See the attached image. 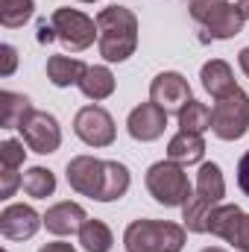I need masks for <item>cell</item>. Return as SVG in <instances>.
Returning a JSON list of instances; mask_svg holds the SVG:
<instances>
[{"label":"cell","instance_id":"ba28073f","mask_svg":"<svg viewBox=\"0 0 249 252\" xmlns=\"http://www.w3.org/2000/svg\"><path fill=\"white\" fill-rule=\"evenodd\" d=\"M187 100H193L190 97V85H187L185 76L176 73V70H164V73H158L150 82V103H156L167 115H179L185 109Z\"/></svg>","mask_w":249,"mask_h":252},{"label":"cell","instance_id":"52a82bcc","mask_svg":"<svg viewBox=\"0 0 249 252\" xmlns=\"http://www.w3.org/2000/svg\"><path fill=\"white\" fill-rule=\"evenodd\" d=\"M73 132L88 147H112L115 144V118L103 106H82L73 118Z\"/></svg>","mask_w":249,"mask_h":252},{"label":"cell","instance_id":"f1b7e54d","mask_svg":"<svg viewBox=\"0 0 249 252\" xmlns=\"http://www.w3.org/2000/svg\"><path fill=\"white\" fill-rule=\"evenodd\" d=\"M220 3H226V0H190V18L199 24V21H202L214 6H220Z\"/></svg>","mask_w":249,"mask_h":252},{"label":"cell","instance_id":"83f0119b","mask_svg":"<svg viewBox=\"0 0 249 252\" xmlns=\"http://www.w3.org/2000/svg\"><path fill=\"white\" fill-rule=\"evenodd\" d=\"M229 244L238 252H249V214L241 217V223H238V229H235V235H232Z\"/></svg>","mask_w":249,"mask_h":252},{"label":"cell","instance_id":"5b68a950","mask_svg":"<svg viewBox=\"0 0 249 252\" xmlns=\"http://www.w3.org/2000/svg\"><path fill=\"white\" fill-rule=\"evenodd\" d=\"M211 129L220 141H238L249 129V94L235 88L232 94L220 97L211 109Z\"/></svg>","mask_w":249,"mask_h":252},{"label":"cell","instance_id":"4dcf8cb0","mask_svg":"<svg viewBox=\"0 0 249 252\" xmlns=\"http://www.w3.org/2000/svg\"><path fill=\"white\" fill-rule=\"evenodd\" d=\"M238 185L249 196V150L241 156V161H238Z\"/></svg>","mask_w":249,"mask_h":252},{"label":"cell","instance_id":"d6986e66","mask_svg":"<svg viewBox=\"0 0 249 252\" xmlns=\"http://www.w3.org/2000/svg\"><path fill=\"white\" fill-rule=\"evenodd\" d=\"M79 91L88 97V100H106L115 94V73L106 67V64H91L85 70V76L79 79Z\"/></svg>","mask_w":249,"mask_h":252},{"label":"cell","instance_id":"d4e9b609","mask_svg":"<svg viewBox=\"0 0 249 252\" xmlns=\"http://www.w3.org/2000/svg\"><path fill=\"white\" fill-rule=\"evenodd\" d=\"M35 12V3L32 0H0V24L15 30V27H24Z\"/></svg>","mask_w":249,"mask_h":252},{"label":"cell","instance_id":"8992f818","mask_svg":"<svg viewBox=\"0 0 249 252\" xmlns=\"http://www.w3.org/2000/svg\"><path fill=\"white\" fill-rule=\"evenodd\" d=\"M53 30H56V38L62 41L67 50L79 53V50H88L94 44V38H100V30H97V18H88L85 12L79 9H67L59 6L50 18Z\"/></svg>","mask_w":249,"mask_h":252},{"label":"cell","instance_id":"5bb4252c","mask_svg":"<svg viewBox=\"0 0 249 252\" xmlns=\"http://www.w3.org/2000/svg\"><path fill=\"white\" fill-rule=\"evenodd\" d=\"M88 220V214H85V208L79 205V202H56V205H50L47 208V214H44V226H47V232H53V235H79V229H82V223Z\"/></svg>","mask_w":249,"mask_h":252},{"label":"cell","instance_id":"2e32d148","mask_svg":"<svg viewBox=\"0 0 249 252\" xmlns=\"http://www.w3.org/2000/svg\"><path fill=\"white\" fill-rule=\"evenodd\" d=\"M202 156H205V141H202V135H193V132H182V129H179V135H173L170 144H167V158L176 161V164H182V167L199 164Z\"/></svg>","mask_w":249,"mask_h":252},{"label":"cell","instance_id":"d6a6232c","mask_svg":"<svg viewBox=\"0 0 249 252\" xmlns=\"http://www.w3.org/2000/svg\"><path fill=\"white\" fill-rule=\"evenodd\" d=\"M38 252H76L70 244H64V241H53V244H44Z\"/></svg>","mask_w":249,"mask_h":252},{"label":"cell","instance_id":"3957f363","mask_svg":"<svg viewBox=\"0 0 249 252\" xmlns=\"http://www.w3.org/2000/svg\"><path fill=\"white\" fill-rule=\"evenodd\" d=\"M126 252H182L185 226L170 220H132L124 232Z\"/></svg>","mask_w":249,"mask_h":252},{"label":"cell","instance_id":"603a6c76","mask_svg":"<svg viewBox=\"0 0 249 252\" xmlns=\"http://www.w3.org/2000/svg\"><path fill=\"white\" fill-rule=\"evenodd\" d=\"M241 217H244V211L238 205H217L211 211V217H208V232L217 235V238H223V241H232Z\"/></svg>","mask_w":249,"mask_h":252},{"label":"cell","instance_id":"7a4b0ae2","mask_svg":"<svg viewBox=\"0 0 249 252\" xmlns=\"http://www.w3.org/2000/svg\"><path fill=\"white\" fill-rule=\"evenodd\" d=\"M223 196H226V179H223L220 164H214V161L199 164V173H196V193L182 205V220H185L187 232H193V235L208 232V217H211V211L223 202Z\"/></svg>","mask_w":249,"mask_h":252},{"label":"cell","instance_id":"30bf717a","mask_svg":"<svg viewBox=\"0 0 249 252\" xmlns=\"http://www.w3.org/2000/svg\"><path fill=\"white\" fill-rule=\"evenodd\" d=\"M103 176H106V161H100L94 156H76L67 161V185L76 193L91 196L97 202L103 193Z\"/></svg>","mask_w":249,"mask_h":252},{"label":"cell","instance_id":"484cf974","mask_svg":"<svg viewBox=\"0 0 249 252\" xmlns=\"http://www.w3.org/2000/svg\"><path fill=\"white\" fill-rule=\"evenodd\" d=\"M24 141H15V138H6L0 144V170H18L24 164Z\"/></svg>","mask_w":249,"mask_h":252},{"label":"cell","instance_id":"836d02e7","mask_svg":"<svg viewBox=\"0 0 249 252\" xmlns=\"http://www.w3.org/2000/svg\"><path fill=\"white\" fill-rule=\"evenodd\" d=\"M238 62H241V70L247 73V79H249V47H244V50L238 53Z\"/></svg>","mask_w":249,"mask_h":252},{"label":"cell","instance_id":"1f68e13d","mask_svg":"<svg viewBox=\"0 0 249 252\" xmlns=\"http://www.w3.org/2000/svg\"><path fill=\"white\" fill-rule=\"evenodd\" d=\"M50 41H56V30H53V24L41 21L38 24V44H50Z\"/></svg>","mask_w":249,"mask_h":252},{"label":"cell","instance_id":"4316f807","mask_svg":"<svg viewBox=\"0 0 249 252\" xmlns=\"http://www.w3.org/2000/svg\"><path fill=\"white\" fill-rule=\"evenodd\" d=\"M21 179L24 176H18V170H0V196L3 199L15 196V190L21 188Z\"/></svg>","mask_w":249,"mask_h":252},{"label":"cell","instance_id":"6da1fadb","mask_svg":"<svg viewBox=\"0 0 249 252\" xmlns=\"http://www.w3.org/2000/svg\"><path fill=\"white\" fill-rule=\"evenodd\" d=\"M97 47L106 62H126L138 47V18L126 6H106L97 12Z\"/></svg>","mask_w":249,"mask_h":252},{"label":"cell","instance_id":"8d00e7d4","mask_svg":"<svg viewBox=\"0 0 249 252\" xmlns=\"http://www.w3.org/2000/svg\"><path fill=\"white\" fill-rule=\"evenodd\" d=\"M82 3H97V0H82Z\"/></svg>","mask_w":249,"mask_h":252},{"label":"cell","instance_id":"7c38bea8","mask_svg":"<svg viewBox=\"0 0 249 252\" xmlns=\"http://www.w3.org/2000/svg\"><path fill=\"white\" fill-rule=\"evenodd\" d=\"M126 129H129V135L135 141L150 144V141H156V138L164 135V129H167V112L158 109L156 103H141V106H135L129 112Z\"/></svg>","mask_w":249,"mask_h":252},{"label":"cell","instance_id":"e0dca14e","mask_svg":"<svg viewBox=\"0 0 249 252\" xmlns=\"http://www.w3.org/2000/svg\"><path fill=\"white\" fill-rule=\"evenodd\" d=\"M32 103L27 94H15V91H0V126L3 129H21L32 115Z\"/></svg>","mask_w":249,"mask_h":252},{"label":"cell","instance_id":"44dd1931","mask_svg":"<svg viewBox=\"0 0 249 252\" xmlns=\"http://www.w3.org/2000/svg\"><path fill=\"white\" fill-rule=\"evenodd\" d=\"M79 244H82L85 252H109L115 238H112V229L103 220H85L82 229H79Z\"/></svg>","mask_w":249,"mask_h":252},{"label":"cell","instance_id":"8fae6325","mask_svg":"<svg viewBox=\"0 0 249 252\" xmlns=\"http://www.w3.org/2000/svg\"><path fill=\"white\" fill-rule=\"evenodd\" d=\"M41 223H44V217L32 205L15 202V205H6L0 214V235L9 241H30L41 229Z\"/></svg>","mask_w":249,"mask_h":252},{"label":"cell","instance_id":"ac0fdd59","mask_svg":"<svg viewBox=\"0 0 249 252\" xmlns=\"http://www.w3.org/2000/svg\"><path fill=\"white\" fill-rule=\"evenodd\" d=\"M88 64L82 59H70V56H50L47 59V79L56 88H67V85H79V79L85 76Z\"/></svg>","mask_w":249,"mask_h":252},{"label":"cell","instance_id":"4fadbf2b","mask_svg":"<svg viewBox=\"0 0 249 252\" xmlns=\"http://www.w3.org/2000/svg\"><path fill=\"white\" fill-rule=\"evenodd\" d=\"M202 30H205V35L202 38H217V41H226V38H235V35H241V30H244V24H247V18H244V12H241V6H235V3H220V6H214L202 21Z\"/></svg>","mask_w":249,"mask_h":252},{"label":"cell","instance_id":"9c48e42d","mask_svg":"<svg viewBox=\"0 0 249 252\" xmlns=\"http://www.w3.org/2000/svg\"><path fill=\"white\" fill-rule=\"evenodd\" d=\"M21 135H24V144L41 156L56 153L62 144V126L50 112H32L30 121L21 126Z\"/></svg>","mask_w":249,"mask_h":252},{"label":"cell","instance_id":"7402d4cb","mask_svg":"<svg viewBox=\"0 0 249 252\" xmlns=\"http://www.w3.org/2000/svg\"><path fill=\"white\" fill-rule=\"evenodd\" d=\"M21 188H24L27 196H32V199H47L56 190V176L47 167H30L24 173V179H21Z\"/></svg>","mask_w":249,"mask_h":252},{"label":"cell","instance_id":"f546056e","mask_svg":"<svg viewBox=\"0 0 249 252\" xmlns=\"http://www.w3.org/2000/svg\"><path fill=\"white\" fill-rule=\"evenodd\" d=\"M0 53H3L0 76H12V73H15V64H18V50H15L12 44H3V47H0Z\"/></svg>","mask_w":249,"mask_h":252},{"label":"cell","instance_id":"9a60e30c","mask_svg":"<svg viewBox=\"0 0 249 252\" xmlns=\"http://www.w3.org/2000/svg\"><path fill=\"white\" fill-rule=\"evenodd\" d=\"M199 79H202V88H205L214 100H220V97H226V94H232V91L238 88L232 67H229V62H223V59H211V62L202 64Z\"/></svg>","mask_w":249,"mask_h":252},{"label":"cell","instance_id":"cb8c5ba5","mask_svg":"<svg viewBox=\"0 0 249 252\" xmlns=\"http://www.w3.org/2000/svg\"><path fill=\"white\" fill-rule=\"evenodd\" d=\"M179 118V129L182 132H193V135H202L205 129H211V109L199 100H187L185 109L176 115Z\"/></svg>","mask_w":249,"mask_h":252},{"label":"cell","instance_id":"e575fe53","mask_svg":"<svg viewBox=\"0 0 249 252\" xmlns=\"http://www.w3.org/2000/svg\"><path fill=\"white\" fill-rule=\"evenodd\" d=\"M238 6H241V12H244V18L249 21V0H238Z\"/></svg>","mask_w":249,"mask_h":252},{"label":"cell","instance_id":"ffe728a7","mask_svg":"<svg viewBox=\"0 0 249 252\" xmlns=\"http://www.w3.org/2000/svg\"><path fill=\"white\" fill-rule=\"evenodd\" d=\"M129 167L121 161H106V176H103V193L100 202H115L129 190Z\"/></svg>","mask_w":249,"mask_h":252},{"label":"cell","instance_id":"277c9868","mask_svg":"<svg viewBox=\"0 0 249 252\" xmlns=\"http://www.w3.org/2000/svg\"><path fill=\"white\" fill-rule=\"evenodd\" d=\"M147 190H150V196L158 205H167V208L185 205L187 199L193 196V188L187 182V173L182 170V164H176L170 158L167 161H156L147 170Z\"/></svg>","mask_w":249,"mask_h":252},{"label":"cell","instance_id":"d590c367","mask_svg":"<svg viewBox=\"0 0 249 252\" xmlns=\"http://www.w3.org/2000/svg\"><path fill=\"white\" fill-rule=\"evenodd\" d=\"M202 252H226V250H220V247H208V250H202Z\"/></svg>","mask_w":249,"mask_h":252}]
</instances>
